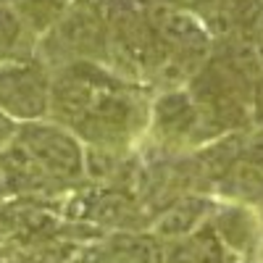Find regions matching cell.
<instances>
[{"mask_svg":"<svg viewBox=\"0 0 263 263\" xmlns=\"http://www.w3.org/2000/svg\"><path fill=\"white\" fill-rule=\"evenodd\" d=\"M253 45H255L258 61H260V66H263V13H260L258 24H255V29H253Z\"/></svg>","mask_w":263,"mask_h":263,"instance_id":"13","label":"cell"},{"mask_svg":"<svg viewBox=\"0 0 263 263\" xmlns=\"http://www.w3.org/2000/svg\"><path fill=\"white\" fill-rule=\"evenodd\" d=\"M250 108H253L255 124H263V74L253 84V103H250Z\"/></svg>","mask_w":263,"mask_h":263,"instance_id":"12","label":"cell"},{"mask_svg":"<svg viewBox=\"0 0 263 263\" xmlns=\"http://www.w3.org/2000/svg\"><path fill=\"white\" fill-rule=\"evenodd\" d=\"M32 161L53 179H77L82 174V153L77 142L55 126H24L18 137Z\"/></svg>","mask_w":263,"mask_h":263,"instance_id":"4","label":"cell"},{"mask_svg":"<svg viewBox=\"0 0 263 263\" xmlns=\"http://www.w3.org/2000/svg\"><path fill=\"white\" fill-rule=\"evenodd\" d=\"M168 263H237V255L216 234L213 224H203L171 248Z\"/></svg>","mask_w":263,"mask_h":263,"instance_id":"6","label":"cell"},{"mask_svg":"<svg viewBox=\"0 0 263 263\" xmlns=\"http://www.w3.org/2000/svg\"><path fill=\"white\" fill-rule=\"evenodd\" d=\"M8 3L24 16V21L34 32H45L63 16L69 0H8Z\"/></svg>","mask_w":263,"mask_h":263,"instance_id":"11","label":"cell"},{"mask_svg":"<svg viewBox=\"0 0 263 263\" xmlns=\"http://www.w3.org/2000/svg\"><path fill=\"white\" fill-rule=\"evenodd\" d=\"M55 48L74 58H100L108 53L105 11L92 0H77V6L63 11L53 29Z\"/></svg>","mask_w":263,"mask_h":263,"instance_id":"3","label":"cell"},{"mask_svg":"<svg viewBox=\"0 0 263 263\" xmlns=\"http://www.w3.org/2000/svg\"><path fill=\"white\" fill-rule=\"evenodd\" d=\"M213 229L237 258H239V253H250L255 248L258 227H255V218L250 216V211L242 205L221 211L213 221Z\"/></svg>","mask_w":263,"mask_h":263,"instance_id":"8","label":"cell"},{"mask_svg":"<svg viewBox=\"0 0 263 263\" xmlns=\"http://www.w3.org/2000/svg\"><path fill=\"white\" fill-rule=\"evenodd\" d=\"M0 108L16 119H40L50 108V79L29 58L0 63Z\"/></svg>","mask_w":263,"mask_h":263,"instance_id":"2","label":"cell"},{"mask_svg":"<svg viewBox=\"0 0 263 263\" xmlns=\"http://www.w3.org/2000/svg\"><path fill=\"white\" fill-rule=\"evenodd\" d=\"M187 8L203 21L213 40L232 34H253L263 13L260 0H190Z\"/></svg>","mask_w":263,"mask_h":263,"instance_id":"5","label":"cell"},{"mask_svg":"<svg viewBox=\"0 0 263 263\" xmlns=\"http://www.w3.org/2000/svg\"><path fill=\"white\" fill-rule=\"evenodd\" d=\"M8 129H11V124H8V121H6L3 116H0V135H6Z\"/></svg>","mask_w":263,"mask_h":263,"instance_id":"14","label":"cell"},{"mask_svg":"<svg viewBox=\"0 0 263 263\" xmlns=\"http://www.w3.org/2000/svg\"><path fill=\"white\" fill-rule=\"evenodd\" d=\"M156 124L168 140L200 137V116L190 92H168L156 105Z\"/></svg>","mask_w":263,"mask_h":263,"instance_id":"7","label":"cell"},{"mask_svg":"<svg viewBox=\"0 0 263 263\" xmlns=\"http://www.w3.org/2000/svg\"><path fill=\"white\" fill-rule=\"evenodd\" d=\"M145 18L153 34L171 55L197 66V69L211 55L213 37L187 6H179L174 0H145Z\"/></svg>","mask_w":263,"mask_h":263,"instance_id":"1","label":"cell"},{"mask_svg":"<svg viewBox=\"0 0 263 263\" xmlns=\"http://www.w3.org/2000/svg\"><path fill=\"white\" fill-rule=\"evenodd\" d=\"M211 203L205 197H184L177 205H171L161 218H158V227L156 232L163 237H187L190 232H195L197 227H203L200 221L205 218Z\"/></svg>","mask_w":263,"mask_h":263,"instance_id":"10","label":"cell"},{"mask_svg":"<svg viewBox=\"0 0 263 263\" xmlns=\"http://www.w3.org/2000/svg\"><path fill=\"white\" fill-rule=\"evenodd\" d=\"M32 34L34 29L24 21L8 0H0V63L27 58L32 50Z\"/></svg>","mask_w":263,"mask_h":263,"instance_id":"9","label":"cell"}]
</instances>
